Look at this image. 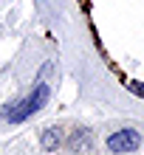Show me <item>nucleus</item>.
Listing matches in <instances>:
<instances>
[{"label":"nucleus","instance_id":"nucleus-1","mask_svg":"<svg viewBox=\"0 0 144 155\" xmlns=\"http://www.w3.org/2000/svg\"><path fill=\"white\" fill-rule=\"evenodd\" d=\"M45 102H48V85H37V87L31 90V96H25L23 102H17V104H12V107H6L3 116L8 118V121H25V118L34 116Z\"/></svg>","mask_w":144,"mask_h":155},{"label":"nucleus","instance_id":"nucleus-2","mask_svg":"<svg viewBox=\"0 0 144 155\" xmlns=\"http://www.w3.org/2000/svg\"><path fill=\"white\" fill-rule=\"evenodd\" d=\"M139 144H141V135L136 130H119L107 138V150L110 152H133V150H139Z\"/></svg>","mask_w":144,"mask_h":155},{"label":"nucleus","instance_id":"nucleus-3","mask_svg":"<svg viewBox=\"0 0 144 155\" xmlns=\"http://www.w3.org/2000/svg\"><path fill=\"white\" fill-rule=\"evenodd\" d=\"M40 141H42V150H57V147H59V141H62L59 127H51V130H45Z\"/></svg>","mask_w":144,"mask_h":155},{"label":"nucleus","instance_id":"nucleus-4","mask_svg":"<svg viewBox=\"0 0 144 155\" xmlns=\"http://www.w3.org/2000/svg\"><path fill=\"white\" fill-rule=\"evenodd\" d=\"M88 144H91V135L82 133V130H76L74 138H71V147H74V150H82V147H88Z\"/></svg>","mask_w":144,"mask_h":155},{"label":"nucleus","instance_id":"nucleus-5","mask_svg":"<svg viewBox=\"0 0 144 155\" xmlns=\"http://www.w3.org/2000/svg\"><path fill=\"white\" fill-rule=\"evenodd\" d=\"M130 87H133V90H136V93H141V96H144V87L139 85V82H130Z\"/></svg>","mask_w":144,"mask_h":155}]
</instances>
